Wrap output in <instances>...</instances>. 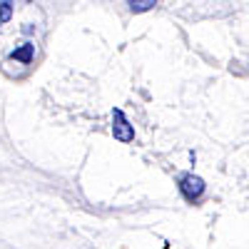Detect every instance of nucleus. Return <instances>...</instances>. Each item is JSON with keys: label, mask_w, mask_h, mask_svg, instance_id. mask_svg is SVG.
<instances>
[{"label": "nucleus", "mask_w": 249, "mask_h": 249, "mask_svg": "<svg viewBox=\"0 0 249 249\" xmlns=\"http://www.w3.org/2000/svg\"><path fill=\"white\" fill-rule=\"evenodd\" d=\"M204 190H207L204 179L197 177L195 172H187V175L179 177V192H182V197L187 202H199L202 195H204Z\"/></svg>", "instance_id": "nucleus-1"}, {"label": "nucleus", "mask_w": 249, "mask_h": 249, "mask_svg": "<svg viewBox=\"0 0 249 249\" xmlns=\"http://www.w3.org/2000/svg\"><path fill=\"white\" fill-rule=\"evenodd\" d=\"M112 135H115V140H120V142H132V140H135V127L130 124L127 115H124L120 107L112 110Z\"/></svg>", "instance_id": "nucleus-2"}, {"label": "nucleus", "mask_w": 249, "mask_h": 249, "mask_svg": "<svg viewBox=\"0 0 249 249\" xmlns=\"http://www.w3.org/2000/svg\"><path fill=\"white\" fill-rule=\"evenodd\" d=\"M10 57H13V60H20L23 65H28V62H33V57H35V45H33V43H23L20 48H15V50L10 53Z\"/></svg>", "instance_id": "nucleus-3"}, {"label": "nucleus", "mask_w": 249, "mask_h": 249, "mask_svg": "<svg viewBox=\"0 0 249 249\" xmlns=\"http://www.w3.org/2000/svg\"><path fill=\"white\" fill-rule=\"evenodd\" d=\"M127 5L132 13H147L157 5V0H127Z\"/></svg>", "instance_id": "nucleus-4"}, {"label": "nucleus", "mask_w": 249, "mask_h": 249, "mask_svg": "<svg viewBox=\"0 0 249 249\" xmlns=\"http://www.w3.org/2000/svg\"><path fill=\"white\" fill-rule=\"evenodd\" d=\"M13 18V0H0V23H10Z\"/></svg>", "instance_id": "nucleus-5"}]
</instances>
